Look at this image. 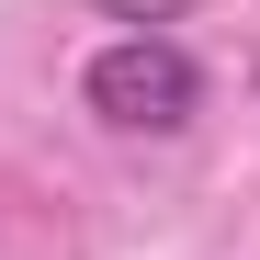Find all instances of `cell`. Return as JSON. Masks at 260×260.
Masks as SVG:
<instances>
[{"label":"cell","mask_w":260,"mask_h":260,"mask_svg":"<svg viewBox=\"0 0 260 260\" xmlns=\"http://www.w3.org/2000/svg\"><path fill=\"white\" fill-rule=\"evenodd\" d=\"M79 102H91L113 136H181L204 113V68L181 34H113V46L79 68Z\"/></svg>","instance_id":"1"},{"label":"cell","mask_w":260,"mask_h":260,"mask_svg":"<svg viewBox=\"0 0 260 260\" xmlns=\"http://www.w3.org/2000/svg\"><path fill=\"white\" fill-rule=\"evenodd\" d=\"M102 12H113V23H124V34H158V23H170V12H181V0H102Z\"/></svg>","instance_id":"2"}]
</instances>
